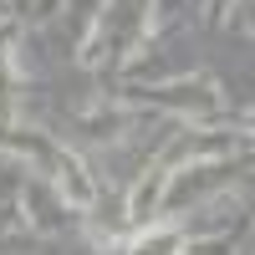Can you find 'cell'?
Segmentation results:
<instances>
[{
	"label": "cell",
	"mask_w": 255,
	"mask_h": 255,
	"mask_svg": "<svg viewBox=\"0 0 255 255\" xmlns=\"http://www.w3.org/2000/svg\"><path fill=\"white\" fill-rule=\"evenodd\" d=\"M56 158V168H61V189H67V199H77V204H87L92 199V184H87V168H82L77 158H67V153H51Z\"/></svg>",
	"instance_id": "cell-2"
},
{
	"label": "cell",
	"mask_w": 255,
	"mask_h": 255,
	"mask_svg": "<svg viewBox=\"0 0 255 255\" xmlns=\"http://www.w3.org/2000/svg\"><path fill=\"white\" fill-rule=\"evenodd\" d=\"M184 235H179V225H158V230H143V235L128 245V255H179Z\"/></svg>",
	"instance_id": "cell-1"
}]
</instances>
